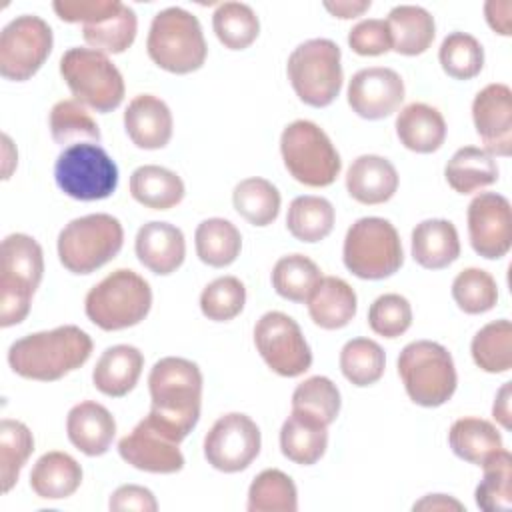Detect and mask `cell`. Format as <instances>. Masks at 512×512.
Returning a JSON list of instances; mask_svg holds the SVG:
<instances>
[{"label": "cell", "mask_w": 512, "mask_h": 512, "mask_svg": "<svg viewBox=\"0 0 512 512\" xmlns=\"http://www.w3.org/2000/svg\"><path fill=\"white\" fill-rule=\"evenodd\" d=\"M90 354L92 338L82 328L66 324L12 342L8 364L22 378L54 382L86 364Z\"/></svg>", "instance_id": "obj_1"}, {"label": "cell", "mask_w": 512, "mask_h": 512, "mask_svg": "<svg viewBox=\"0 0 512 512\" xmlns=\"http://www.w3.org/2000/svg\"><path fill=\"white\" fill-rule=\"evenodd\" d=\"M148 390L152 398L150 414L186 438L198 424L202 406L198 364L180 356L160 358L148 374Z\"/></svg>", "instance_id": "obj_2"}, {"label": "cell", "mask_w": 512, "mask_h": 512, "mask_svg": "<svg viewBox=\"0 0 512 512\" xmlns=\"http://www.w3.org/2000/svg\"><path fill=\"white\" fill-rule=\"evenodd\" d=\"M150 60L170 74H190L204 66L208 46L198 18L178 6L160 10L150 24Z\"/></svg>", "instance_id": "obj_3"}, {"label": "cell", "mask_w": 512, "mask_h": 512, "mask_svg": "<svg viewBox=\"0 0 512 512\" xmlns=\"http://www.w3.org/2000/svg\"><path fill=\"white\" fill-rule=\"evenodd\" d=\"M44 274L40 244L28 234H8L2 240L0 274V326L20 324L32 304V296Z\"/></svg>", "instance_id": "obj_4"}, {"label": "cell", "mask_w": 512, "mask_h": 512, "mask_svg": "<svg viewBox=\"0 0 512 512\" xmlns=\"http://www.w3.org/2000/svg\"><path fill=\"white\" fill-rule=\"evenodd\" d=\"M152 308L150 284L128 268H118L100 280L84 300L86 316L102 330L114 332L140 324Z\"/></svg>", "instance_id": "obj_5"}, {"label": "cell", "mask_w": 512, "mask_h": 512, "mask_svg": "<svg viewBox=\"0 0 512 512\" xmlns=\"http://www.w3.org/2000/svg\"><path fill=\"white\" fill-rule=\"evenodd\" d=\"M124 228L118 218L98 212L70 220L58 234L60 264L72 274H92L122 250Z\"/></svg>", "instance_id": "obj_6"}, {"label": "cell", "mask_w": 512, "mask_h": 512, "mask_svg": "<svg viewBox=\"0 0 512 512\" xmlns=\"http://www.w3.org/2000/svg\"><path fill=\"white\" fill-rule=\"evenodd\" d=\"M398 374L408 398L424 408L446 404L458 384L452 354L432 340L406 344L398 356Z\"/></svg>", "instance_id": "obj_7"}, {"label": "cell", "mask_w": 512, "mask_h": 512, "mask_svg": "<svg viewBox=\"0 0 512 512\" xmlns=\"http://www.w3.org/2000/svg\"><path fill=\"white\" fill-rule=\"evenodd\" d=\"M342 52L328 38H312L298 44L288 56L286 72L296 96L312 106H330L342 90Z\"/></svg>", "instance_id": "obj_8"}, {"label": "cell", "mask_w": 512, "mask_h": 512, "mask_svg": "<svg viewBox=\"0 0 512 512\" xmlns=\"http://www.w3.org/2000/svg\"><path fill=\"white\" fill-rule=\"evenodd\" d=\"M60 76L76 102L100 114L116 110L124 100V78L114 62L94 50L74 46L60 58Z\"/></svg>", "instance_id": "obj_9"}, {"label": "cell", "mask_w": 512, "mask_h": 512, "mask_svg": "<svg viewBox=\"0 0 512 512\" xmlns=\"http://www.w3.org/2000/svg\"><path fill=\"white\" fill-rule=\"evenodd\" d=\"M342 260L362 280H382L396 274L404 262L398 230L378 216L356 220L346 232Z\"/></svg>", "instance_id": "obj_10"}, {"label": "cell", "mask_w": 512, "mask_h": 512, "mask_svg": "<svg viewBox=\"0 0 512 512\" xmlns=\"http://www.w3.org/2000/svg\"><path fill=\"white\" fill-rule=\"evenodd\" d=\"M280 154L290 176L310 188L330 186L342 168L336 146L310 120H294L282 130Z\"/></svg>", "instance_id": "obj_11"}, {"label": "cell", "mask_w": 512, "mask_h": 512, "mask_svg": "<svg viewBox=\"0 0 512 512\" xmlns=\"http://www.w3.org/2000/svg\"><path fill=\"white\" fill-rule=\"evenodd\" d=\"M56 186L80 202L104 200L118 186V166L110 154L94 142L66 146L54 164Z\"/></svg>", "instance_id": "obj_12"}, {"label": "cell", "mask_w": 512, "mask_h": 512, "mask_svg": "<svg viewBox=\"0 0 512 512\" xmlns=\"http://www.w3.org/2000/svg\"><path fill=\"white\" fill-rule=\"evenodd\" d=\"M54 36L46 20L22 14L10 20L0 34V74L12 82L32 78L52 52Z\"/></svg>", "instance_id": "obj_13"}, {"label": "cell", "mask_w": 512, "mask_h": 512, "mask_svg": "<svg viewBox=\"0 0 512 512\" xmlns=\"http://www.w3.org/2000/svg\"><path fill=\"white\" fill-rule=\"evenodd\" d=\"M254 344L266 366L284 378L304 374L312 364V350L294 318L272 310L254 326Z\"/></svg>", "instance_id": "obj_14"}, {"label": "cell", "mask_w": 512, "mask_h": 512, "mask_svg": "<svg viewBox=\"0 0 512 512\" xmlns=\"http://www.w3.org/2000/svg\"><path fill=\"white\" fill-rule=\"evenodd\" d=\"M184 438L154 414L142 418L120 438L118 454L130 466L152 474H174L184 468L180 442Z\"/></svg>", "instance_id": "obj_15"}, {"label": "cell", "mask_w": 512, "mask_h": 512, "mask_svg": "<svg viewBox=\"0 0 512 512\" xmlns=\"http://www.w3.org/2000/svg\"><path fill=\"white\" fill-rule=\"evenodd\" d=\"M262 438L256 422L242 412L220 416L204 438V458L220 472L246 470L260 454Z\"/></svg>", "instance_id": "obj_16"}, {"label": "cell", "mask_w": 512, "mask_h": 512, "mask_svg": "<svg viewBox=\"0 0 512 512\" xmlns=\"http://www.w3.org/2000/svg\"><path fill=\"white\" fill-rule=\"evenodd\" d=\"M468 238L474 252L486 260H498L512 246V212L506 196L480 192L468 204Z\"/></svg>", "instance_id": "obj_17"}, {"label": "cell", "mask_w": 512, "mask_h": 512, "mask_svg": "<svg viewBox=\"0 0 512 512\" xmlns=\"http://www.w3.org/2000/svg\"><path fill=\"white\" fill-rule=\"evenodd\" d=\"M346 96L348 106L360 118L382 120L400 108L404 100V80L392 68H362L350 78Z\"/></svg>", "instance_id": "obj_18"}, {"label": "cell", "mask_w": 512, "mask_h": 512, "mask_svg": "<svg viewBox=\"0 0 512 512\" xmlns=\"http://www.w3.org/2000/svg\"><path fill=\"white\" fill-rule=\"evenodd\" d=\"M472 120L484 150L492 156L512 152V90L506 84L484 86L472 102Z\"/></svg>", "instance_id": "obj_19"}, {"label": "cell", "mask_w": 512, "mask_h": 512, "mask_svg": "<svg viewBox=\"0 0 512 512\" xmlns=\"http://www.w3.org/2000/svg\"><path fill=\"white\" fill-rule=\"evenodd\" d=\"M172 112L168 104L154 94H138L124 110V130L134 146L142 150H160L172 138Z\"/></svg>", "instance_id": "obj_20"}, {"label": "cell", "mask_w": 512, "mask_h": 512, "mask_svg": "<svg viewBox=\"0 0 512 512\" xmlns=\"http://www.w3.org/2000/svg\"><path fill=\"white\" fill-rule=\"evenodd\" d=\"M134 250L144 268L158 276H168L182 266L186 256V240L178 226L152 220L140 226Z\"/></svg>", "instance_id": "obj_21"}, {"label": "cell", "mask_w": 512, "mask_h": 512, "mask_svg": "<svg viewBox=\"0 0 512 512\" xmlns=\"http://www.w3.org/2000/svg\"><path fill=\"white\" fill-rule=\"evenodd\" d=\"M68 440L86 456H102L116 436V420L110 410L94 400L70 408L66 418Z\"/></svg>", "instance_id": "obj_22"}, {"label": "cell", "mask_w": 512, "mask_h": 512, "mask_svg": "<svg viewBox=\"0 0 512 512\" xmlns=\"http://www.w3.org/2000/svg\"><path fill=\"white\" fill-rule=\"evenodd\" d=\"M346 190L360 204H384L398 190V172L384 156H358L346 172Z\"/></svg>", "instance_id": "obj_23"}, {"label": "cell", "mask_w": 512, "mask_h": 512, "mask_svg": "<svg viewBox=\"0 0 512 512\" xmlns=\"http://www.w3.org/2000/svg\"><path fill=\"white\" fill-rule=\"evenodd\" d=\"M138 20L130 6L120 0H110L108 8L82 24V36L86 44L102 54H122L136 38Z\"/></svg>", "instance_id": "obj_24"}, {"label": "cell", "mask_w": 512, "mask_h": 512, "mask_svg": "<svg viewBox=\"0 0 512 512\" xmlns=\"http://www.w3.org/2000/svg\"><path fill=\"white\" fill-rule=\"evenodd\" d=\"M142 368L144 356L136 346L116 344L106 348L98 358L92 370V382L104 396L122 398L136 386Z\"/></svg>", "instance_id": "obj_25"}, {"label": "cell", "mask_w": 512, "mask_h": 512, "mask_svg": "<svg viewBox=\"0 0 512 512\" xmlns=\"http://www.w3.org/2000/svg\"><path fill=\"white\" fill-rule=\"evenodd\" d=\"M358 298L354 288L338 276H322L308 298V314L312 322L324 330H338L356 316Z\"/></svg>", "instance_id": "obj_26"}, {"label": "cell", "mask_w": 512, "mask_h": 512, "mask_svg": "<svg viewBox=\"0 0 512 512\" xmlns=\"http://www.w3.org/2000/svg\"><path fill=\"white\" fill-rule=\"evenodd\" d=\"M394 126L400 144L418 154L436 152L446 140L444 116L424 102L404 106L398 112Z\"/></svg>", "instance_id": "obj_27"}, {"label": "cell", "mask_w": 512, "mask_h": 512, "mask_svg": "<svg viewBox=\"0 0 512 512\" xmlns=\"http://www.w3.org/2000/svg\"><path fill=\"white\" fill-rule=\"evenodd\" d=\"M460 256L458 230L450 220L430 218L412 230V258L426 270H442Z\"/></svg>", "instance_id": "obj_28"}, {"label": "cell", "mask_w": 512, "mask_h": 512, "mask_svg": "<svg viewBox=\"0 0 512 512\" xmlns=\"http://www.w3.org/2000/svg\"><path fill=\"white\" fill-rule=\"evenodd\" d=\"M82 484V466L66 452L42 454L32 472L30 488L44 500H62L72 496Z\"/></svg>", "instance_id": "obj_29"}, {"label": "cell", "mask_w": 512, "mask_h": 512, "mask_svg": "<svg viewBox=\"0 0 512 512\" xmlns=\"http://www.w3.org/2000/svg\"><path fill=\"white\" fill-rule=\"evenodd\" d=\"M386 24L392 38V50L404 56L424 54L436 36L434 16L422 6H394L386 18Z\"/></svg>", "instance_id": "obj_30"}, {"label": "cell", "mask_w": 512, "mask_h": 512, "mask_svg": "<svg viewBox=\"0 0 512 512\" xmlns=\"http://www.w3.org/2000/svg\"><path fill=\"white\" fill-rule=\"evenodd\" d=\"M132 198L152 210H170L178 206L186 194L182 178L156 164L138 166L130 176Z\"/></svg>", "instance_id": "obj_31"}, {"label": "cell", "mask_w": 512, "mask_h": 512, "mask_svg": "<svg viewBox=\"0 0 512 512\" xmlns=\"http://www.w3.org/2000/svg\"><path fill=\"white\" fill-rule=\"evenodd\" d=\"M328 446V426L292 412L280 428L282 454L300 466L316 464Z\"/></svg>", "instance_id": "obj_32"}, {"label": "cell", "mask_w": 512, "mask_h": 512, "mask_svg": "<svg viewBox=\"0 0 512 512\" xmlns=\"http://www.w3.org/2000/svg\"><path fill=\"white\" fill-rule=\"evenodd\" d=\"M444 176L454 192L472 194L498 180V164L484 148L464 146L452 154Z\"/></svg>", "instance_id": "obj_33"}, {"label": "cell", "mask_w": 512, "mask_h": 512, "mask_svg": "<svg viewBox=\"0 0 512 512\" xmlns=\"http://www.w3.org/2000/svg\"><path fill=\"white\" fill-rule=\"evenodd\" d=\"M448 444L460 460L480 466L490 454L502 448V434L484 418L464 416L450 426Z\"/></svg>", "instance_id": "obj_34"}, {"label": "cell", "mask_w": 512, "mask_h": 512, "mask_svg": "<svg viewBox=\"0 0 512 512\" xmlns=\"http://www.w3.org/2000/svg\"><path fill=\"white\" fill-rule=\"evenodd\" d=\"M194 244L198 258L206 266L224 268L238 258L242 250V236L230 220L208 218L196 226Z\"/></svg>", "instance_id": "obj_35"}, {"label": "cell", "mask_w": 512, "mask_h": 512, "mask_svg": "<svg viewBox=\"0 0 512 512\" xmlns=\"http://www.w3.org/2000/svg\"><path fill=\"white\" fill-rule=\"evenodd\" d=\"M336 212L330 200L322 196H298L290 202L286 214L288 232L300 242H320L334 228Z\"/></svg>", "instance_id": "obj_36"}, {"label": "cell", "mask_w": 512, "mask_h": 512, "mask_svg": "<svg viewBox=\"0 0 512 512\" xmlns=\"http://www.w3.org/2000/svg\"><path fill=\"white\" fill-rule=\"evenodd\" d=\"M484 476L476 486V506L486 512L512 508V454L502 446L482 464Z\"/></svg>", "instance_id": "obj_37"}, {"label": "cell", "mask_w": 512, "mask_h": 512, "mask_svg": "<svg viewBox=\"0 0 512 512\" xmlns=\"http://www.w3.org/2000/svg\"><path fill=\"white\" fill-rule=\"evenodd\" d=\"M280 192L266 178H246L236 184L232 192L234 210L252 226H268L278 218Z\"/></svg>", "instance_id": "obj_38"}, {"label": "cell", "mask_w": 512, "mask_h": 512, "mask_svg": "<svg viewBox=\"0 0 512 512\" xmlns=\"http://www.w3.org/2000/svg\"><path fill=\"white\" fill-rule=\"evenodd\" d=\"M470 352L474 364L488 374H502L512 368V324L494 320L480 328L472 338Z\"/></svg>", "instance_id": "obj_39"}, {"label": "cell", "mask_w": 512, "mask_h": 512, "mask_svg": "<svg viewBox=\"0 0 512 512\" xmlns=\"http://www.w3.org/2000/svg\"><path fill=\"white\" fill-rule=\"evenodd\" d=\"M320 280V268L304 254L282 256L272 268V286L276 294L290 302H308Z\"/></svg>", "instance_id": "obj_40"}, {"label": "cell", "mask_w": 512, "mask_h": 512, "mask_svg": "<svg viewBox=\"0 0 512 512\" xmlns=\"http://www.w3.org/2000/svg\"><path fill=\"white\" fill-rule=\"evenodd\" d=\"M246 508L248 512H296V484L278 468L262 470L248 488Z\"/></svg>", "instance_id": "obj_41"}, {"label": "cell", "mask_w": 512, "mask_h": 512, "mask_svg": "<svg viewBox=\"0 0 512 512\" xmlns=\"http://www.w3.org/2000/svg\"><path fill=\"white\" fill-rule=\"evenodd\" d=\"M340 390L326 376L306 378L292 394V412L330 426L340 412Z\"/></svg>", "instance_id": "obj_42"}, {"label": "cell", "mask_w": 512, "mask_h": 512, "mask_svg": "<svg viewBox=\"0 0 512 512\" xmlns=\"http://www.w3.org/2000/svg\"><path fill=\"white\" fill-rule=\"evenodd\" d=\"M212 28L224 48L244 50L258 38L260 20L248 4L224 2L212 14Z\"/></svg>", "instance_id": "obj_43"}, {"label": "cell", "mask_w": 512, "mask_h": 512, "mask_svg": "<svg viewBox=\"0 0 512 512\" xmlns=\"http://www.w3.org/2000/svg\"><path fill=\"white\" fill-rule=\"evenodd\" d=\"M386 368V354L382 346L370 338H352L340 350V370L354 386L376 384Z\"/></svg>", "instance_id": "obj_44"}, {"label": "cell", "mask_w": 512, "mask_h": 512, "mask_svg": "<svg viewBox=\"0 0 512 512\" xmlns=\"http://www.w3.org/2000/svg\"><path fill=\"white\" fill-rule=\"evenodd\" d=\"M50 134L52 140L60 146H72L80 144V140L86 142H100V128L96 120L86 112V108L76 100H60L50 110Z\"/></svg>", "instance_id": "obj_45"}, {"label": "cell", "mask_w": 512, "mask_h": 512, "mask_svg": "<svg viewBox=\"0 0 512 512\" xmlns=\"http://www.w3.org/2000/svg\"><path fill=\"white\" fill-rule=\"evenodd\" d=\"M34 452V436L24 422L4 418L0 422V480L2 492H10L22 466Z\"/></svg>", "instance_id": "obj_46"}, {"label": "cell", "mask_w": 512, "mask_h": 512, "mask_svg": "<svg viewBox=\"0 0 512 512\" xmlns=\"http://www.w3.org/2000/svg\"><path fill=\"white\" fill-rule=\"evenodd\" d=\"M438 60L450 78L470 80L484 68V48L472 34L452 32L442 40Z\"/></svg>", "instance_id": "obj_47"}, {"label": "cell", "mask_w": 512, "mask_h": 512, "mask_svg": "<svg viewBox=\"0 0 512 512\" xmlns=\"http://www.w3.org/2000/svg\"><path fill=\"white\" fill-rule=\"evenodd\" d=\"M452 298L466 314H484L498 302V286L490 272L466 268L452 282Z\"/></svg>", "instance_id": "obj_48"}, {"label": "cell", "mask_w": 512, "mask_h": 512, "mask_svg": "<svg viewBox=\"0 0 512 512\" xmlns=\"http://www.w3.org/2000/svg\"><path fill=\"white\" fill-rule=\"evenodd\" d=\"M244 304L246 288L236 276H220L200 294V310L212 322H228L236 318Z\"/></svg>", "instance_id": "obj_49"}, {"label": "cell", "mask_w": 512, "mask_h": 512, "mask_svg": "<svg viewBox=\"0 0 512 512\" xmlns=\"http://www.w3.org/2000/svg\"><path fill=\"white\" fill-rule=\"evenodd\" d=\"M368 326L384 338H398L412 326V306L400 294L378 296L368 310Z\"/></svg>", "instance_id": "obj_50"}, {"label": "cell", "mask_w": 512, "mask_h": 512, "mask_svg": "<svg viewBox=\"0 0 512 512\" xmlns=\"http://www.w3.org/2000/svg\"><path fill=\"white\" fill-rule=\"evenodd\" d=\"M348 46L360 56H380L392 50V38L386 20L366 18L348 32Z\"/></svg>", "instance_id": "obj_51"}, {"label": "cell", "mask_w": 512, "mask_h": 512, "mask_svg": "<svg viewBox=\"0 0 512 512\" xmlns=\"http://www.w3.org/2000/svg\"><path fill=\"white\" fill-rule=\"evenodd\" d=\"M108 508L114 512L136 510V512H156L158 502L154 494L138 484H124L116 488L108 500Z\"/></svg>", "instance_id": "obj_52"}, {"label": "cell", "mask_w": 512, "mask_h": 512, "mask_svg": "<svg viewBox=\"0 0 512 512\" xmlns=\"http://www.w3.org/2000/svg\"><path fill=\"white\" fill-rule=\"evenodd\" d=\"M510 14H512V2H508V0H490L484 4L486 22L500 36L512 34V16Z\"/></svg>", "instance_id": "obj_53"}, {"label": "cell", "mask_w": 512, "mask_h": 512, "mask_svg": "<svg viewBox=\"0 0 512 512\" xmlns=\"http://www.w3.org/2000/svg\"><path fill=\"white\" fill-rule=\"evenodd\" d=\"M370 6H372L370 0H360V2H354V0H352V2H346V0H342V2H324V8H326L332 16L342 18V20L358 18V16H362Z\"/></svg>", "instance_id": "obj_54"}, {"label": "cell", "mask_w": 512, "mask_h": 512, "mask_svg": "<svg viewBox=\"0 0 512 512\" xmlns=\"http://www.w3.org/2000/svg\"><path fill=\"white\" fill-rule=\"evenodd\" d=\"M492 416L494 420H498L506 430L512 428V420H510V382H504L502 388L496 394L494 406H492Z\"/></svg>", "instance_id": "obj_55"}, {"label": "cell", "mask_w": 512, "mask_h": 512, "mask_svg": "<svg viewBox=\"0 0 512 512\" xmlns=\"http://www.w3.org/2000/svg\"><path fill=\"white\" fill-rule=\"evenodd\" d=\"M414 510H464V506L446 494H428L412 506Z\"/></svg>", "instance_id": "obj_56"}]
</instances>
